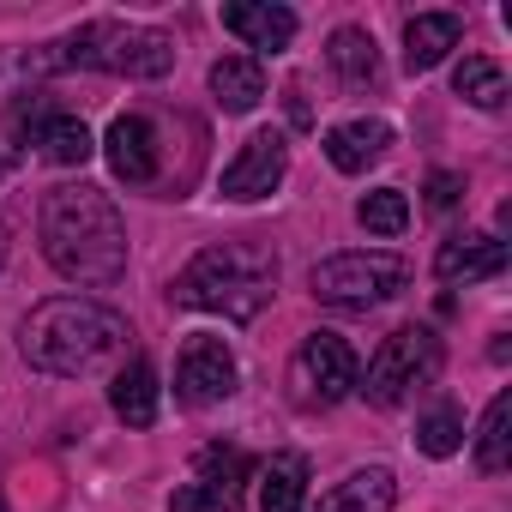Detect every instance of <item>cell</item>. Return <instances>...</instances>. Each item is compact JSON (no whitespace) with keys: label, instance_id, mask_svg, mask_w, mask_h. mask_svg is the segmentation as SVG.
<instances>
[{"label":"cell","instance_id":"cell-1","mask_svg":"<svg viewBox=\"0 0 512 512\" xmlns=\"http://www.w3.org/2000/svg\"><path fill=\"white\" fill-rule=\"evenodd\" d=\"M43 260L85 290H103L127 272V217L115 211V199L103 187H55L43 199Z\"/></svg>","mask_w":512,"mask_h":512},{"label":"cell","instance_id":"cell-2","mask_svg":"<svg viewBox=\"0 0 512 512\" xmlns=\"http://www.w3.org/2000/svg\"><path fill=\"white\" fill-rule=\"evenodd\" d=\"M127 320L91 296H55L37 302L19 326V356L37 374H61V380H85L103 374L115 356H127Z\"/></svg>","mask_w":512,"mask_h":512},{"label":"cell","instance_id":"cell-3","mask_svg":"<svg viewBox=\"0 0 512 512\" xmlns=\"http://www.w3.org/2000/svg\"><path fill=\"white\" fill-rule=\"evenodd\" d=\"M181 308L223 314V320H260L266 302L278 296V253L266 241H211L193 253L187 272L169 284Z\"/></svg>","mask_w":512,"mask_h":512},{"label":"cell","instance_id":"cell-4","mask_svg":"<svg viewBox=\"0 0 512 512\" xmlns=\"http://www.w3.org/2000/svg\"><path fill=\"white\" fill-rule=\"evenodd\" d=\"M25 67L31 73L97 67V73H121V79H163L175 67V37L151 31V25H127V19H91L67 43H49L43 55H25Z\"/></svg>","mask_w":512,"mask_h":512},{"label":"cell","instance_id":"cell-5","mask_svg":"<svg viewBox=\"0 0 512 512\" xmlns=\"http://www.w3.org/2000/svg\"><path fill=\"white\" fill-rule=\"evenodd\" d=\"M410 284V266L398 253H332L314 266V302L344 308V314H368L380 302H392Z\"/></svg>","mask_w":512,"mask_h":512},{"label":"cell","instance_id":"cell-6","mask_svg":"<svg viewBox=\"0 0 512 512\" xmlns=\"http://www.w3.org/2000/svg\"><path fill=\"white\" fill-rule=\"evenodd\" d=\"M434 368H440V338H434L428 326H398V332L374 350V362H368V374L356 380V392H362L368 404L392 410V404H404L410 386H422Z\"/></svg>","mask_w":512,"mask_h":512},{"label":"cell","instance_id":"cell-7","mask_svg":"<svg viewBox=\"0 0 512 512\" xmlns=\"http://www.w3.org/2000/svg\"><path fill=\"white\" fill-rule=\"evenodd\" d=\"M253 458L241 446H205L199 452V482L169 494V512H241Z\"/></svg>","mask_w":512,"mask_h":512},{"label":"cell","instance_id":"cell-8","mask_svg":"<svg viewBox=\"0 0 512 512\" xmlns=\"http://www.w3.org/2000/svg\"><path fill=\"white\" fill-rule=\"evenodd\" d=\"M362 380L356 368V350L338 338V332H314L302 350H296V398L302 404H338L350 398Z\"/></svg>","mask_w":512,"mask_h":512},{"label":"cell","instance_id":"cell-9","mask_svg":"<svg viewBox=\"0 0 512 512\" xmlns=\"http://www.w3.org/2000/svg\"><path fill=\"white\" fill-rule=\"evenodd\" d=\"M175 392L187 404H199V410L223 404L235 392V356H229V344L223 338H187V350L175 362Z\"/></svg>","mask_w":512,"mask_h":512},{"label":"cell","instance_id":"cell-10","mask_svg":"<svg viewBox=\"0 0 512 512\" xmlns=\"http://www.w3.org/2000/svg\"><path fill=\"white\" fill-rule=\"evenodd\" d=\"M290 169V151H284V133H253L241 145V157L223 169V199H266Z\"/></svg>","mask_w":512,"mask_h":512},{"label":"cell","instance_id":"cell-11","mask_svg":"<svg viewBox=\"0 0 512 512\" xmlns=\"http://www.w3.org/2000/svg\"><path fill=\"white\" fill-rule=\"evenodd\" d=\"M223 31L241 37L247 49H260V55H284L296 43V13L272 7V0H229V7H223Z\"/></svg>","mask_w":512,"mask_h":512},{"label":"cell","instance_id":"cell-12","mask_svg":"<svg viewBox=\"0 0 512 512\" xmlns=\"http://www.w3.org/2000/svg\"><path fill=\"white\" fill-rule=\"evenodd\" d=\"M434 272H440L446 284L500 278V272H506V241H494V235H452V241H440V253H434Z\"/></svg>","mask_w":512,"mask_h":512},{"label":"cell","instance_id":"cell-13","mask_svg":"<svg viewBox=\"0 0 512 512\" xmlns=\"http://www.w3.org/2000/svg\"><path fill=\"white\" fill-rule=\"evenodd\" d=\"M103 157L121 181H151L157 175V133L145 115H115L109 139H103Z\"/></svg>","mask_w":512,"mask_h":512},{"label":"cell","instance_id":"cell-14","mask_svg":"<svg viewBox=\"0 0 512 512\" xmlns=\"http://www.w3.org/2000/svg\"><path fill=\"white\" fill-rule=\"evenodd\" d=\"M392 151V127L386 121H344L326 133V157L338 175H362L368 163H380Z\"/></svg>","mask_w":512,"mask_h":512},{"label":"cell","instance_id":"cell-15","mask_svg":"<svg viewBox=\"0 0 512 512\" xmlns=\"http://www.w3.org/2000/svg\"><path fill=\"white\" fill-rule=\"evenodd\" d=\"M458 37H464L458 13H422V19H410V25H404V67H410V73L440 67V61L458 49Z\"/></svg>","mask_w":512,"mask_h":512},{"label":"cell","instance_id":"cell-16","mask_svg":"<svg viewBox=\"0 0 512 512\" xmlns=\"http://www.w3.org/2000/svg\"><path fill=\"white\" fill-rule=\"evenodd\" d=\"M392 500H398V476H392L386 464H374V470L344 476L314 512H392Z\"/></svg>","mask_w":512,"mask_h":512},{"label":"cell","instance_id":"cell-17","mask_svg":"<svg viewBox=\"0 0 512 512\" xmlns=\"http://www.w3.org/2000/svg\"><path fill=\"white\" fill-rule=\"evenodd\" d=\"M109 404H115V416H121L127 428H151V422H157V368H151L145 356H133V362L115 374Z\"/></svg>","mask_w":512,"mask_h":512},{"label":"cell","instance_id":"cell-18","mask_svg":"<svg viewBox=\"0 0 512 512\" xmlns=\"http://www.w3.org/2000/svg\"><path fill=\"white\" fill-rule=\"evenodd\" d=\"M211 97H217L229 115H247L253 103L266 97V73H260V61H253V55H223V61L211 67Z\"/></svg>","mask_w":512,"mask_h":512},{"label":"cell","instance_id":"cell-19","mask_svg":"<svg viewBox=\"0 0 512 512\" xmlns=\"http://www.w3.org/2000/svg\"><path fill=\"white\" fill-rule=\"evenodd\" d=\"M326 61H332V73L344 79V85H374L380 79V49H374V37L362 31V25H344V31H332V43H326Z\"/></svg>","mask_w":512,"mask_h":512},{"label":"cell","instance_id":"cell-20","mask_svg":"<svg viewBox=\"0 0 512 512\" xmlns=\"http://www.w3.org/2000/svg\"><path fill=\"white\" fill-rule=\"evenodd\" d=\"M302 500H308V458L278 452L260 470V512H302Z\"/></svg>","mask_w":512,"mask_h":512},{"label":"cell","instance_id":"cell-21","mask_svg":"<svg viewBox=\"0 0 512 512\" xmlns=\"http://www.w3.org/2000/svg\"><path fill=\"white\" fill-rule=\"evenodd\" d=\"M452 91L464 97V103H476V109H506V73H500V61H488V55H464L458 61V73H452Z\"/></svg>","mask_w":512,"mask_h":512},{"label":"cell","instance_id":"cell-22","mask_svg":"<svg viewBox=\"0 0 512 512\" xmlns=\"http://www.w3.org/2000/svg\"><path fill=\"white\" fill-rule=\"evenodd\" d=\"M37 145H43V157L61 163V169H79V163L97 151V139H91V127H85L79 115H49V121L37 127Z\"/></svg>","mask_w":512,"mask_h":512},{"label":"cell","instance_id":"cell-23","mask_svg":"<svg viewBox=\"0 0 512 512\" xmlns=\"http://www.w3.org/2000/svg\"><path fill=\"white\" fill-rule=\"evenodd\" d=\"M506 446H512V398L500 392V398L488 404V416H482V434H476V464H482L488 476H500V470H506Z\"/></svg>","mask_w":512,"mask_h":512},{"label":"cell","instance_id":"cell-24","mask_svg":"<svg viewBox=\"0 0 512 512\" xmlns=\"http://www.w3.org/2000/svg\"><path fill=\"white\" fill-rule=\"evenodd\" d=\"M356 217H362L368 235H404V223H410V199H404L398 187H374V193H362Z\"/></svg>","mask_w":512,"mask_h":512},{"label":"cell","instance_id":"cell-25","mask_svg":"<svg viewBox=\"0 0 512 512\" xmlns=\"http://www.w3.org/2000/svg\"><path fill=\"white\" fill-rule=\"evenodd\" d=\"M416 446H422L428 458H452V452L464 446V416H458L452 404H440V410H428V416L416 422Z\"/></svg>","mask_w":512,"mask_h":512},{"label":"cell","instance_id":"cell-26","mask_svg":"<svg viewBox=\"0 0 512 512\" xmlns=\"http://www.w3.org/2000/svg\"><path fill=\"white\" fill-rule=\"evenodd\" d=\"M458 193H464V181H458V175H446V169H434V175H428V205H434V211H452V205H458Z\"/></svg>","mask_w":512,"mask_h":512},{"label":"cell","instance_id":"cell-27","mask_svg":"<svg viewBox=\"0 0 512 512\" xmlns=\"http://www.w3.org/2000/svg\"><path fill=\"white\" fill-rule=\"evenodd\" d=\"M290 121L308 127V97H302V91H290Z\"/></svg>","mask_w":512,"mask_h":512},{"label":"cell","instance_id":"cell-28","mask_svg":"<svg viewBox=\"0 0 512 512\" xmlns=\"http://www.w3.org/2000/svg\"><path fill=\"white\" fill-rule=\"evenodd\" d=\"M0 266H7V223H0Z\"/></svg>","mask_w":512,"mask_h":512},{"label":"cell","instance_id":"cell-29","mask_svg":"<svg viewBox=\"0 0 512 512\" xmlns=\"http://www.w3.org/2000/svg\"><path fill=\"white\" fill-rule=\"evenodd\" d=\"M0 175H7V151H0Z\"/></svg>","mask_w":512,"mask_h":512}]
</instances>
